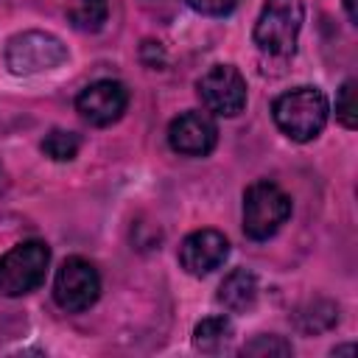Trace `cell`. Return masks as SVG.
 <instances>
[{
  "mask_svg": "<svg viewBox=\"0 0 358 358\" xmlns=\"http://www.w3.org/2000/svg\"><path fill=\"white\" fill-rule=\"evenodd\" d=\"M271 115H274L277 129L285 137H291L296 143H308V140L319 137V131L324 129L330 106H327V98H324L322 90L296 87L291 92H282L274 101Z\"/></svg>",
  "mask_w": 358,
  "mask_h": 358,
  "instance_id": "cell-1",
  "label": "cell"
},
{
  "mask_svg": "<svg viewBox=\"0 0 358 358\" xmlns=\"http://www.w3.org/2000/svg\"><path fill=\"white\" fill-rule=\"evenodd\" d=\"M302 0H266L255 22V45L268 56H291L302 31Z\"/></svg>",
  "mask_w": 358,
  "mask_h": 358,
  "instance_id": "cell-2",
  "label": "cell"
},
{
  "mask_svg": "<svg viewBox=\"0 0 358 358\" xmlns=\"http://www.w3.org/2000/svg\"><path fill=\"white\" fill-rule=\"evenodd\" d=\"M291 215V199L288 193L268 182L260 179L246 187L243 193V232L252 241H268Z\"/></svg>",
  "mask_w": 358,
  "mask_h": 358,
  "instance_id": "cell-3",
  "label": "cell"
},
{
  "mask_svg": "<svg viewBox=\"0 0 358 358\" xmlns=\"http://www.w3.org/2000/svg\"><path fill=\"white\" fill-rule=\"evenodd\" d=\"M50 246L45 241H22L0 257V294L25 296L45 282Z\"/></svg>",
  "mask_w": 358,
  "mask_h": 358,
  "instance_id": "cell-4",
  "label": "cell"
},
{
  "mask_svg": "<svg viewBox=\"0 0 358 358\" xmlns=\"http://www.w3.org/2000/svg\"><path fill=\"white\" fill-rule=\"evenodd\" d=\"M67 62V45L48 31H22L6 45V67L14 76H36Z\"/></svg>",
  "mask_w": 358,
  "mask_h": 358,
  "instance_id": "cell-5",
  "label": "cell"
},
{
  "mask_svg": "<svg viewBox=\"0 0 358 358\" xmlns=\"http://www.w3.org/2000/svg\"><path fill=\"white\" fill-rule=\"evenodd\" d=\"M101 294V277L98 268L84 257H67L53 280V299L67 313H81L90 305H95Z\"/></svg>",
  "mask_w": 358,
  "mask_h": 358,
  "instance_id": "cell-6",
  "label": "cell"
},
{
  "mask_svg": "<svg viewBox=\"0 0 358 358\" xmlns=\"http://www.w3.org/2000/svg\"><path fill=\"white\" fill-rule=\"evenodd\" d=\"M199 98L207 112L235 117L246 106V78L232 64H215L199 78Z\"/></svg>",
  "mask_w": 358,
  "mask_h": 358,
  "instance_id": "cell-7",
  "label": "cell"
},
{
  "mask_svg": "<svg viewBox=\"0 0 358 358\" xmlns=\"http://www.w3.org/2000/svg\"><path fill=\"white\" fill-rule=\"evenodd\" d=\"M126 106H129V90L112 78L92 81L76 98V109L90 126H112L115 120L123 117Z\"/></svg>",
  "mask_w": 358,
  "mask_h": 358,
  "instance_id": "cell-8",
  "label": "cell"
},
{
  "mask_svg": "<svg viewBox=\"0 0 358 358\" xmlns=\"http://www.w3.org/2000/svg\"><path fill=\"white\" fill-rule=\"evenodd\" d=\"M168 143L182 157H207L218 143V126L207 112H182L168 126Z\"/></svg>",
  "mask_w": 358,
  "mask_h": 358,
  "instance_id": "cell-9",
  "label": "cell"
},
{
  "mask_svg": "<svg viewBox=\"0 0 358 358\" xmlns=\"http://www.w3.org/2000/svg\"><path fill=\"white\" fill-rule=\"evenodd\" d=\"M229 255V241L218 229H196L179 246V263L187 274L204 277L215 271Z\"/></svg>",
  "mask_w": 358,
  "mask_h": 358,
  "instance_id": "cell-10",
  "label": "cell"
},
{
  "mask_svg": "<svg viewBox=\"0 0 358 358\" xmlns=\"http://www.w3.org/2000/svg\"><path fill=\"white\" fill-rule=\"evenodd\" d=\"M218 302L232 313L249 310L257 302V277L249 268L229 271L218 285Z\"/></svg>",
  "mask_w": 358,
  "mask_h": 358,
  "instance_id": "cell-11",
  "label": "cell"
},
{
  "mask_svg": "<svg viewBox=\"0 0 358 358\" xmlns=\"http://www.w3.org/2000/svg\"><path fill=\"white\" fill-rule=\"evenodd\" d=\"M232 338V322L227 316H207L193 330V344L201 352H218Z\"/></svg>",
  "mask_w": 358,
  "mask_h": 358,
  "instance_id": "cell-12",
  "label": "cell"
},
{
  "mask_svg": "<svg viewBox=\"0 0 358 358\" xmlns=\"http://www.w3.org/2000/svg\"><path fill=\"white\" fill-rule=\"evenodd\" d=\"M109 17V0H67V20L78 31H98Z\"/></svg>",
  "mask_w": 358,
  "mask_h": 358,
  "instance_id": "cell-13",
  "label": "cell"
},
{
  "mask_svg": "<svg viewBox=\"0 0 358 358\" xmlns=\"http://www.w3.org/2000/svg\"><path fill=\"white\" fill-rule=\"evenodd\" d=\"M78 148H81L78 134H76V131H67V129H53V131H48L45 140H42V151H45L50 159H56V162H70V159H76Z\"/></svg>",
  "mask_w": 358,
  "mask_h": 358,
  "instance_id": "cell-14",
  "label": "cell"
},
{
  "mask_svg": "<svg viewBox=\"0 0 358 358\" xmlns=\"http://www.w3.org/2000/svg\"><path fill=\"white\" fill-rule=\"evenodd\" d=\"M336 117L341 120L344 129H355L358 126V109H355V81H344L336 98Z\"/></svg>",
  "mask_w": 358,
  "mask_h": 358,
  "instance_id": "cell-15",
  "label": "cell"
},
{
  "mask_svg": "<svg viewBox=\"0 0 358 358\" xmlns=\"http://www.w3.org/2000/svg\"><path fill=\"white\" fill-rule=\"evenodd\" d=\"M243 355H291V344L280 336H255L243 347Z\"/></svg>",
  "mask_w": 358,
  "mask_h": 358,
  "instance_id": "cell-16",
  "label": "cell"
},
{
  "mask_svg": "<svg viewBox=\"0 0 358 358\" xmlns=\"http://www.w3.org/2000/svg\"><path fill=\"white\" fill-rule=\"evenodd\" d=\"M193 11L207 14V17H227L229 11H235L238 0H185Z\"/></svg>",
  "mask_w": 358,
  "mask_h": 358,
  "instance_id": "cell-17",
  "label": "cell"
},
{
  "mask_svg": "<svg viewBox=\"0 0 358 358\" xmlns=\"http://www.w3.org/2000/svg\"><path fill=\"white\" fill-rule=\"evenodd\" d=\"M344 11H347L350 22H358V8H355V0H344Z\"/></svg>",
  "mask_w": 358,
  "mask_h": 358,
  "instance_id": "cell-18",
  "label": "cell"
},
{
  "mask_svg": "<svg viewBox=\"0 0 358 358\" xmlns=\"http://www.w3.org/2000/svg\"><path fill=\"white\" fill-rule=\"evenodd\" d=\"M352 350H355V347H352V344H344V347H336V350H333V355H344V352H347V355H350V352H352Z\"/></svg>",
  "mask_w": 358,
  "mask_h": 358,
  "instance_id": "cell-19",
  "label": "cell"
}]
</instances>
